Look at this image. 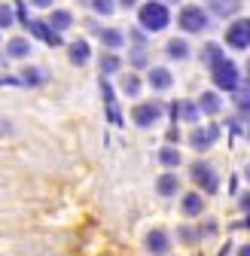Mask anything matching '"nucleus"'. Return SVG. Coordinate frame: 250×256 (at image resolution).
I'll use <instances>...</instances> for the list:
<instances>
[{
  "instance_id": "nucleus-1",
  "label": "nucleus",
  "mask_w": 250,
  "mask_h": 256,
  "mask_svg": "<svg viewBox=\"0 0 250 256\" xmlns=\"http://www.w3.org/2000/svg\"><path fill=\"white\" fill-rule=\"evenodd\" d=\"M138 22H140V28L144 30H165L168 28V22H171V12H168V6L165 4H159V0H150V4H144L140 6V12H138Z\"/></svg>"
},
{
  "instance_id": "nucleus-2",
  "label": "nucleus",
  "mask_w": 250,
  "mask_h": 256,
  "mask_svg": "<svg viewBox=\"0 0 250 256\" xmlns=\"http://www.w3.org/2000/svg\"><path fill=\"white\" fill-rule=\"evenodd\" d=\"M210 76H214V86L216 88H226V92H235L238 88V68H235V61H229V58L216 61L214 68H210Z\"/></svg>"
},
{
  "instance_id": "nucleus-3",
  "label": "nucleus",
  "mask_w": 250,
  "mask_h": 256,
  "mask_svg": "<svg viewBox=\"0 0 250 256\" xmlns=\"http://www.w3.org/2000/svg\"><path fill=\"white\" fill-rule=\"evenodd\" d=\"M190 174H192V180H196V186L204 192V196H214L216 189H220V177H216V171L208 165V162H192V168H190Z\"/></svg>"
},
{
  "instance_id": "nucleus-4",
  "label": "nucleus",
  "mask_w": 250,
  "mask_h": 256,
  "mask_svg": "<svg viewBox=\"0 0 250 256\" xmlns=\"http://www.w3.org/2000/svg\"><path fill=\"white\" fill-rule=\"evenodd\" d=\"M177 22H180L183 30H190V34H202V30L208 28V16H204L202 6H183Z\"/></svg>"
},
{
  "instance_id": "nucleus-5",
  "label": "nucleus",
  "mask_w": 250,
  "mask_h": 256,
  "mask_svg": "<svg viewBox=\"0 0 250 256\" xmlns=\"http://www.w3.org/2000/svg\"><path fill=\"white\" fill-rule=\"evenodd\" d=\"M226 43L232 49H250V18H238L226 28Z\"/></svg>"
},
{
  "instance_id": "nucleus-6",
  "label": "nucleus",
  "mask_w": 250,
  "mask_h": 256,
  "mask_svg": "<svg viewBox=\"0 0 250 256\" xmlns=\"http://www.w3.org/2000/svg\"><path fill=\"white\" fill-rule=\"evenodd\" d=\"M216 140H220V125H204V128H196V132H192V138H190V144H192L198 152L210 150Z\"/></svg>"
},
{
  "instance_id": "nucleus-7",
  "label": "nucleus",
  "mask_w": 250,
  "mask_h": 256,
  "mask_svg": "<svg viewBox=\"0 0 250 256\" xmlns=\"http://www.w3.org/2000/svg\"><path fill=\"white\" fill-rule=\"evenodd\" d=\"M132 116H134V125L150 128L152 122H159V119H162V104H156V101H150V104H138Z\"/></svg>"
},
{
  "instance_id": "nucleus-8",
  "label": "nucleus",
  "mask_w": 250,
  "mask_h": 256,
  "mask_svg": "<svg viewBox=\"0 0 250 256\" xmlns=\"http://www.w3.org/2000/svg\"><path fill=\"white\" fill-rule=\"evenodd\" d=\"M28 30L37 40H43L46 46H61V34H58V30H52L46 22H28Z\"/></svg>"
},
{
  "instance_id": "nucleus-9",
  "label": "nucleus",
  "mask_w": 250,
  "mask_h": 256,
  "mask_svg": "<svg viewBox=\"0 0 250 256\" xmlns=\"http://www.w3.org/2000/svg\"><path fill=\"white\" fill-rule=\"evenodd\" d=\"M146 250H150L152 256H165V253L171 250V238H168V232L152 229V232L146 235Z\"/></svg>"
},
{
  "instance_id": "nucleus-10",
  "label": "nucleus",
  "mask_w": 250,
  "mask_h": 256,
  "mask_svg": "<svg viewBox=\"0 0 250 256\" xmlns=\"http://www.w3.org/2000/svg\"><path fill=\"white\" fill-rule=\"evenodd\" d=\"M101 94H104V104H107V119L113 125H122V116H119V107H116V98H113V86L107 80H101Z\"/></svg>"
},
{
  "instance_id": "nucleus-11",
  "label": "nucleus",
  "mask_w": 250,
  "mask_h": 256,
  "mask_svg": "<svg viewBox=\"0 0 250 256\" xmlns=\"http://www.w3.org/2000/svg\"><path fill=\"white\" fill-rule=\"evenodd\" d=\"M171 119H186V122H196L198 119V107L192 101H174L171 104Z\"/></svg>"
},
{
  "instance_id": "nucleus-12",
  "label": "nucleus",
  "mask_w": 250,
  "mask_h": 256,
  "mask_svg": "<svg viewBox=\"0 0 250 256\" xmlns=\"http://www.w3.org/2000/svg\"><path fill=\"white\" fill-rule=\"evenodd\" d=\"M198 113H208V116H214V113H220V107H223V101H220V94L216 92H204L202 98H198Z\"/></svg>"
},
{
  "instance_id": "nucleus-13",
  "label": "nucleus",
  "mask_w": 250,
  "mask_h": 256,
  "mask_svg": "<svg viewBox=\"0 0 250 256\" xmlns=\"http://www.w3.org/2000/svg\"><path fill=\"white\" fill-rule=\"evenodd\" d=\"M171 82H174L171 70H165V68H152V70H150V86H152L156 92H165V88H171Z\"/></svg>"
},
{
  "instance_id": "nucleus-14",
  "label": "nucleus",
  "mask_w": 250,
  "mask_h": 256,
  "mask_svg": "<svg viewBox=\"0 0 250 256\" xmlns=\"http://www.w3.org/2000/svg\"><path fill=\"white\" fill-rule=\"evenodd\" d=\"M180 210H183L186 216H198V214L204 210V198L198 196V192H190V196H183V204H180Z\"/></svg>"
},
{
  "instance_id": "nucleus-15",
  "label": "nucleus",
  "mask_w": 250,
  "mask_h": 256,
  "mask_svg": "<svg viewBox=\"0 0 250 256\" xmlns=\"http://www.w3.org/2000/svg\"><path fill=\"white\" fill-rule=\"evenodd\" d=\"M156 189H159V196H177V189H180V177L177 174H162L159 180H156Z\"/></svg>"
},
{
  "instance_id": "nucleus-16",
  "label": "nucleus",
  "mask_w": 250,
  "mask_h": 256,
  "mask_svg": "<svg viewBox=\"0 0 250 256\" xmlns=\"http://www.w3.org/2000/svg\"><path fill=\"white\" fill-rule=\"evenodd\" d=\"M70 64H80V68H82V64L92 58V49H88V43L86 40H76V43H70Z\"/></svg>"
},
{
  "instance_id": "nucleus-17",
  "label": "nucleus",
  "mask_w": 250,
  "mask_h": 256,
  "mask_svg": "<svg viewBox=\"0 0 250 256\" xmlns=\"http://www.w3.org/2000/svg\"><path fill=\"white\" fill-rule=\"evenodd\" d=\"M226 55H223V46L220 43H208L204 49H202V64H208V68H214L216 61H223Z\"/></svg>"
},
{
  "instance_id": "nucleus-18",
  "label": "nucleus",
  "mask_w": 250,
  "mask_h": 256,
  "mask_svg": "<svg viewBox=\"0 0 250 256\" xmlns=\"http://www.w3.org/2000/svg\"><path fill=\"white\" fill-rule=\"evenodd\" d=\"M70 24H74V16H70L68 10H55L52 18H49V28H52V30H68Z\"/></svg>"
},
{
  "instance_id": "nucleus-19",
  "label": "nucleus",
  "mask_w": 250,
  "mask_h": 256,
  "mask_svg": "<svg viewBox=\"0 0 250 256\" xmlns=\"http://www.w3.org/2000/svg\"><path fill=\"white\" fill-rule=\"evenodd\" d=\"M210 6H214V12L216 16H235L238 12V6H241V0H210Z\"/></svg>"
},
{
  "instance_id": "nucleus-20",
  "label": "nucleus",
  "mask_w": 250,
  "mask_h": 256,
  "mask_svg": "<svg viewBox=\"0 0 250 256\" xmlns=\"http://www.w3.org/2000/svg\"><path fill=\"white\" fill-rule=\"evenodd\" d=\"M6 55H10V58H28V55H30V43L22 40V37H18V40H10V43H6Z\"/></svg>"
},
{
  "instance_id": "nucleus-21",
  "label": "nucleus",
  "mask_w": 250,
  "mask_h": 256,
  "mask_svg": "<svg viewBox=\"0 0 250 256\" xmlns=\"http://www.w3.org/2000/svg\"><path fill=\"white\" fill-rule=\"evenodd\" d=\"M101 43H104L107 49H119V46L125 43V37L119 34L116 28H107V30H101Z\"/></svg>"
},
{
  "instance_id": "nucleus-22",
  "label": "nucleus",
  "mask_w": 250,
  "mask_h": 256,
  "mask_svg": "<svg viewBox=\"0 0 250 256\" xmlns=\"http://www.w3.org/2000/svg\"><path fill=\"white\" fill-rule=\"evenodd\" d=\"M159 162H162L165 168H177V165H180V152H177L174 146H162V150H159Z\"/></svg>"
},
{
  "instance_id": "nucleus-23",
  "label": "nucleus",
  "mask_w": 250,
  "mask_h": 256,
  "mask_svg": "<svg viewBox=\"0 0 250 256\" xmlns=\"http://www.w3.org/2000/svg\"><path fill=\"white\" fill-rule=\"evenodd\" d=\"M165 52H168V58H177V61H183L186 55H190V46H186V40H171Z\"/></svg>"
},
{
  "instance_id": "nucleus-24",
  "label": "nucleus",
  "mask_w": 250,
  "mask_h": 256,
  "mask_svg": "<svg viewBox=\"0 0 250 256\" xmlns=\"http://www.w3.org/2000/svg\"><path fill=\"white\" fill-rule=\"evenodd\" d=\"M46 80V70H40V68H28L24 74H22V82L24 86H40Z\"/></svg>"
},
{
  "instance_id": "nucleus-25",
  "label": "nucleus",
  "mask_w": 250,
  "mask_h": 256,
  "mask_svg": "<svg viewBox=\"0 0 250 256\" xmlns=\"http://www.w3.org/2000/svg\"><path fill=\"white\" fill-rule=\"evenodd\" d=\"M122 92L128 94V98H134V94L140 92V76H138V74H128V76L122 80Z\"/></svg>"
},
{
  "instance_id": "nucleus-26",
  "label": "nucleus",
  "mask_w": 250,
  "mask_h": 256,
  "mask_svg": "<svg viewBox=\"0 0 250 256\" xmlns=\"http://www.w3.org/2000/svg\"><path fill=\"white\" fill-rule=\"evenodd\" d=\"M122 68V61L116 58V55H101V76H107V74H116Z\"/></svg>"
},
{
  "instance_id": "nucleus-27",
  "label": "nucleus",
  "mask_w": 250,
  "mask_h": 256,
  "mask_svg": "<svg viewBox=\"0 0 250 256\" xmlns=\"http://www.w3.org/2000/svg\"><path fill=\"white\" fill-rule=\"evenodd\" d=\"M232 94H235L238 110H241V113H250V86H247V88H235Z\"/></svg>"
},
{
  "instance_id": "nucleus-28",
  "label": "nucleus",
  "mask_w": 250,
  "mask_h": 256,
  "mask_svg": "<svg viewBox=\"0 0 250 256\" xmlns=\"http://www.w3.org/2000/svg\"><path fill=\"white\" fill-rule=\"evenodd\" d=\"M92 10H95V12H101V16H113L116 4H113V0H92Z\"/></svg>"
},
{
  "instance_id": "nucleus-29",
  "label": "nucleus",
  "mask_w": 250,
  "mask_h": 256,
  "mask_svg": "<svg viewBox=\"0 0 250 256\" xmlns=\"http://www.w3.org/2000/svg\"><path fill=\"white\" fill-rule=\"evenodd\" d=\"M12 22H16V16H12V6H6V4H4V6H0V28H10Z\"/></svg>"
},
{
  "instance_id": "nucleus-30",
  "label": "nucleus",
  "mask_w": 250,
  "mask_h": 256,
  "mask_svg": "<svg viewBox=\"0 0 250 256\" xmlns=\"http://www.w3.org/2000/svg\"><path fill=\"white\" fill-rule=\"evenodd\" d=\"M132 64H134V68H146V52L144 49H134L132 52Z\"/></svg>"
},
{
  "instance_id": "nucleus-31",
  "label": "nucleus",
  "mask_w": 250,
  "mask_h": 256,
  "mask_svg": "<svg viewBox=\"0 0 250 256\" xmlns=\"http://www.w3.org/2000/svg\"><path fill=\"white\" fill-rule=\"evenodd\" d=\"M238 204H241V210L247 214V220H244V226L250 229V192H247V196H241V202H238Z\"/></svg>"
},
{
  "instance_id": "nucleus-32",
  "label": "nucleus",
  "mask_w": 250,
  "mask_h": 256,
  "mask_svg": "<svg viewBox=\"0 0 250 256\" xmlns=\"http://www.w3.org/2000/svg\"><path fill=\"white\" fill-rule=\"evenodd\" d=\"M16 12H18V22L28 28V22H30V16H28V10H24V4H16Z\"/></svg>"
},
{
  "instance_id": "nucleus-33",
  "label": "nucleus",
  "mask_w": 250,
  "mask_h": 256,
  "mask_svg": "<svg viewBox=\"0 0 250 256\" xmlns=\"http://www.w3.org/2000/svg\"><path fill=\"white\" fill-rule=\"evenodd\" d=\"M30 6H40V10H46V6H52V0H30Z\"/></svg>"
},
{
  "instance_id": "nucleus-34",
  "label": "nucleus",
  "mask_w": 250,
  "mask_h": 256,
  "mask_svg": "<svg viewBox=\"0 0 250 256\" xmlns=\"http://www.w3.org/2000/svg\"><path fill=\"white\" fill-rule=\"evenodd\" d=\"M168 140L174 144V140H180V132H177V128H171V132H168Z\"/></svg>"
},
{
  "instance_id": "nucleus-35",
  "label": "nucleus",
  "mask_w": 250,
  "mask_h": 256,
  "mask_svg": "<svg viewBox=\"0 0 250 256\" xmlns=\"http://www.w3.org/2000/svg\"><path fill=\"white\" fill-rule=\"evenodd\" d=\"M238 256H250V244H244V247H241V253H238Z\"/></svg>"
},
{
  "instance_id": "nucleus-36",
  "label": "nucleus",
  "mask_w": 250,
  "mask_h": 256,
  "mask_svg": "<svg viewBox=\"0 0 250 256\" xmlns=\"http://www.w3.org/2000/svg\"><path fill=\"white\" fill-rule=\"evenodd\" d=\"M244 180H247V183H250V162H247V165H244Z\"/></svg>"
},
{
  "instance_id": "nucleus-37",
  "label": "nucleus",
  "mask_w": 250,
  "mask_h": 256,
  "mask_svg": "<svg viewBox=\"0 0 250 256\" xmlns=\"http://www.w3.org/2000/svg\"><path fill=\"white\" fill-rule=\"evenodd\" d=\"M119 4H125V6H134V4H138V0H119Z\"/></svg>"
},
{
  "instance_id": "nucleus-38",
  "label": "nucleus",
  "mask_w": 250,
  "mask_h": 256,
  "mask_svg": "<svg viewBox=\"0 0 250 256\" xmlns=\"http://www.w3.org/2000/svg\"><path fill=\"white\" fill-rule=\"evenodd\" d=\"M247 86H250V61H247Z\"/></svg>"
},
{
  "instance_id": "nucleus-39",
  "label": "nucleus",
  "mask_w": 250,
  "mask_h": 256,
  "mask_svg": "<svg viewBox=\"0 0 250 256\" xmlns=\"http://www.w3.org/2000/svg\"><path fill=\"white\" fill-rule=\"evenodd\" d=\"M247 140H250V128H247Z\"/></svg>"
}]
</instances>
